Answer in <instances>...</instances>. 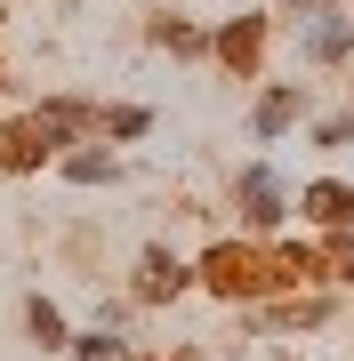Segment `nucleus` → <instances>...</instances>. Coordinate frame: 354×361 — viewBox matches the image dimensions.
<instances>
[{"label": "nucleus", "mask_w": 354, "mask_h": 361, "mask_svg": "<svg viewBox=\"0 0 354 361\" xmlns=\"http://www.w3.org/2000/svg\"><path fill=\"white\" fill-rule=\"evenodd\" d=\"M194 281H201V289H218V297H234V305H249V297L282 289V273H274V249H249V241H218L210 257L194 265Z\"/></svg>", "instance_id": "1"}, {"label": "nucleus", "mask_w": 354, "mask_h": 361, "mask_svg": "<svg viewBox=\"0 0 354 361\" xmlns=\"http://www.w3.org/2000/svg\"><path fill=\"white\" fill-rule=\"evenodd\" d=\"M57 145H73V137L57 129L49 113H33V121H16V129H0V169H8V177H33V169L57 161Z\"/></svg>", "instance_id": "2"}, {"label": "nucleus", "mask_w": 354, "mask_h": 361, "mask_svg": "<svg viewBox=\"0 0 354 361\" xmlns=\"http://www.w3.org/2000/svg\"><path fill=\"white\" fill-rule=\"evenodd\" d=\"M234 209H242L249 233H274V225L290 217V193H282V177H274L266 161H249L242 177H234Z\"/></svg>", "instance_id": "3"}, {"label": "nucleus", "mask_w": 354, "mask_h": 361, "mask_svg": "<svg viewBox=\"0 0 354 361\" xmlns=\"http://www.w3.org/2000/svg\"><path fill=\"white\" fill-rule=\"evenodd\" d=\"M185 289H194V265H185L177 249L153 241V249L137 257V289H129V297H137V305H170V297H185Z\"/></svg>", "instance_id": "4"}, {"label": "nucleus", "mask_w": 354, "mask_h": 361, "mask_svg": "<svg viewBox=\"0 0 354 361\" xmlns=\"http://www.w3.org/2000/svg\"><path fill=\"white\" fill-rule=\"evenodd\" d=\"M298 217H314V225H330V233H354V185L314 177V185L298 193Z\"/></svg>", "instance_id": "5"}, {"label": "nucleus", "mask_w": 354, "mask_h": 361, "mask_svg": "<svg viewBox=\"0 0 354 361\" xmlns=\"http://www.w3.org/2000/svg\"><path fill=\"white\" fill-rule=\"evenodd\" d=\"M298 113H306V97L290 89V80H274V89L258 97V113H249V137H258V145H274V137L298 129Z\"/></svg>", "instance_id": "6"}, {"label": "nucleus", "mask_w": 354, "mask_h": 361, "mask_svg": "<svg viewBox=\"0 0 354 361\" xmlns=\"http://www.w3.org/2000/svg\"><path fill=\"white\" fill-rule=\"evenodd\" d=\"M314 65H338V56H354V8H322L314 25H306V40H298Z\"/></svg>", "instance_id": "7"}, {"label": "nucleus", "mask_w": 354, "mask_h": 361, "mask_svg": "<svg viewBox=\"0 0 354 361\" xmlns=\"http://www.w3.org/2000/svg\"><path fill=\"white\" fill-rule=\"evenodd\" d=\"M258 40H266V16H234V25L210 40V49L234 65V80H249V73H258Z\"/></svg>", "instance_id": "8"}, {"label": "nucleus", "mask_w": 354, "mask_h": 361, "mask_svg": "<svg viewBox=\"0 0 354 361\" xmlns=\"http://www.w3.org/2000/svg\"><path fill=\"white\" fill-rule=\"evenodd\" d=\"M25 337H33L40 353H57V345H73V329H65V313H57L49 297H33V305H25Z\"/></svg>", "instance_id": "9"}, {"label": "nucleus", "mask_w": 354, "mask_h": 361, "mask_svg": "<svg viewBox=\"0 0 354 361\" xmlns=\"http://www.w3.org/2000/svg\"><path fill=\"white\" fill-rule=\"evenodd\" d=\"M65 177H73V185H113V177H121V153H105V145L65 153Z\"/></svg>", "instance_id": "10"}, {"label": "nucleus", "mask_w": 354, "mask_h": 361, "mask_svg": "<svg viewBox=\"0 0 354 361\" xmlns=\"http://www.w3.org/2000/svg\"><path fill=\"white\" fill-rule=\"evenodd\" d=\"M97 129L129 145V137H145V129H153V113H145V104H113V113H97Z\"/></svg>", "instance_id": "11"}, {"label": "nucleus", "mask_w": 354, "mask_h": 361, "mask_svg": "<svg viewBox=\"0 0 354 361\" xmlns=\"http://www.w3.org/2000/svg\"><path fill=\"white\" fill-rule=\"evenodd\" d=\"M153 40H161V49H177V56H194V49H210V40H201L194 25H177V16H161V25H153Z\"/></svg>", "instance_id": "12"}, {"label": "nucleus", "mask_w": 354, "mask_h": 361, "mask_svg": "<svg viewBox=\"0 0 354 361\" xmlns=\"http://www.w3.org/2000/svg\"><path fill=\"white\" fill-rule=\"evenodd\" d=\"M322 322H330L322 297H306V305H282V313H274V329H322Z\"/></svg>", "instance_id": "13"}, {"label": "nucleus", "mask_w": 354, "mask_h": 361, "mask_svg": "<svg viewBox=\"0 0 354 361\" xmlns=\"http://www.w3.org/2000/svg\"><path fill=\"white\" fill-rule=\"evenodd\" d=\"M73 353H81V361H113V353H121V337H113L105 322H97L89 337H73Z\"/></svg>", "instance_id": "14"}, {"label": "nucleus", "mask_w": 354, "mask_h": 361, "mask_svg": "<svg viewBox=\"0 0 354 361\" xmlns=\"http://www.w3.org/2000/svg\"><path fill=\"white\" fill-rule=\"evenodd\" d=\"M314 145H354V104H346V113H330V121H322V129H314Z\"/></svg>", "instance_id": "15"}, {"label": "nucleus", "mask_w": 354, "mask_h": 361, "mask_svg": "<svg viewBox=\"0 0 354 361\" xmlns=\"http://www.w3.org/2000/svg\"><path fill=\"white\" fill-rule=\"evenodd\" d=\"M290 8H322V0H290Z\"/></svg>", "instance_id": "16"}, {"label": "nucleus", "mask_w": 354, "mask_h": 361, "mask_svg": "<svg viewBox=\"0 0 354 361\" xmlns=\"http://www.w3.org/2000/svg\"><path fill=\"white\" fill-rule=\"evenodd\" d=\"M113 361H137V353H113Z\"/></svg>", "instance_id": "17"}]
</instances>
